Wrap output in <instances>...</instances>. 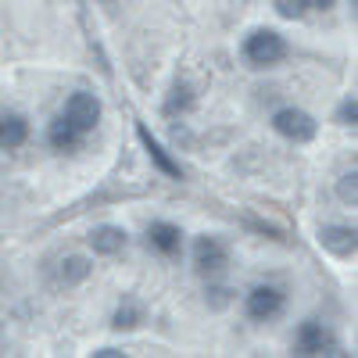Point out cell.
<instances>
[{
    "instance_id": "obj_1",
    "label": "cell",
    "mask_w": 358,
    "mask_h": 358,
    "mask_svg": "<svg viewBox=\"0 0 358 358\" xmlns=\"http://www.w3.org/2000/svg\"><path fill=\"white\" fill-rule=\"evenodd\" d=\"M244 54H248V62L265 69V65H276L287 57V40L280 33H273V29H258V33L248 36L244 43Z\"/></svg>"
},
{
    "instance_id": "obj_2",
    "label": "cell",
    "mask_w": 358,
    "mask_h": 358,
    "mask_svg": "<svg viewBox=\"0 0 358 358\" xmlns=\"http://www.w3.org/2000/svg\"><path fill=\"white\" fill-rule=\"evenodd\" d=\"M273 126H276L280 136H287V140H294V143H308V140L315 136V118L305 115V111H297V108H283V111H276Z\"/></svg>"
},
{
    "instance_id": "obj_3",
    "label": "cell",
    "mask_w": 358,
    "mask_h": 358,
    "mask_svg": "<svg viewBox=\"0 0 358 358\" xmlns=\"http://www.w3.org/2000/svg\"><path fill=\"white\" fill-rule=\"evenodd\" d=\"M62 115L69 118L79 133H90V129L101 122V101H97L94 94H72Z\"/></svg>"
},
{
    "instance_id": "obj_4",
    "label": "cell",
    "mask_w": 358,
    "mask_h": 358,
    "mask_svg": "<svg viewBox=\"0 0 358 358\" xmlns=\"http://www.w3.org/2000/svg\"><path fill=\"white\" fill-rule=\"evenodd\" d=\"M294 348H297V355H334L337 344L319 322H301V330L294 337Z\"/></svg>"
},
{
    "instance_id": "obj_5",
    "label": "cell",
    "mask_w": 358,
    "mask_h": 358,
    "mask_svg": "<svg viewBox=\"0 0 358 358\" xmlns=\"http://www.w3.org/2000/svg\"><path fill=\"white\" fill-rule=\"evenodd\" d=\"M280 308H283V294L276 287H255L248 294V315L258 319V322L262 319H273Z\"/></svg>"
},
{
    "instance_id": "obj_6",
    "label": "cell",
    "mask_w": 358,
    "mask_h": 358,
    "mask_svg": "<svg viewBox=\"0 0 358 358\" xmlns=\"http://www.w3.org/2000/svg\"><path fill=\"white\" fill-rule=\"evenodd\" d=\"M194 262H197V273H204V276L222 273V265H226V248L215 241V236H201L197 248H194Z\"/></svg>"
},
{
    "instance_id": "obj_7",
    "label": "cell",
    "mask_w": 358,
    "mask_h": 358,
    "mask_svg": "<svg viewBox=\"0 0 358 358\" xmlns=\"http://www.w3.org/2000/svg\"><path fill=\"white\" fill-rule=\"evenodd\" d=\"M47 136H50V143H54V151H76L79 140H83V133H79V129L69 122L65 115H57V118H54Z\"/></svg>"
},
{
    "instance_id": "obj_8",
    "label": "cell",
    "mask_w": 358,
    "mask_h": 358,
    "mask_svg": "<svg viewBox=\"0 0 358 358\" xmlns=\"http://www.w3.org/2000/svg\"><path fill=\"white\" fill-rule=\"evenodd\" d=\"M90 244H94L97 255H118V251L126 248V233L118 229V226H101V229H94Z\"/></svg>"
},
{
    "instance_id": "obj_9",
    "label": "cell",
    "mask_w": 358,
    "mask_h": 358,
    "mask_svg": "<svg viewBox=\"0 0 358 358\" xmlns=\"http://www.w3.org/2000/svg\"><path fill=\"white\" fill-rule=\"evenodd\" d=\"M25 136H29V122L22 115H8V118H0V143L8 147H22L25 143Z\"/></svg>"
},
{
    "instance_id": "obj_10",
    "label": "cell",
    "mask_w": 358,
    "mask_h": 358,
    "mask_svg": "<svg viewBox=\"0 0 358 358\" xmlns=\"http://www.w3.org/2000/svg\"><path fill=\"white\" fill-rule=\"evenodd\" d=\"M147 236H151V244H155L162 255H176V251H179V236H183V233H179L176 226H169V222H155Z\"/></svg>"
},
{
    "instance_id": "obj_11",
    "label": "cell",
    "mask_w": 358,
    "mask_h": 358,
    "mask_svg": "<svg viewBox=\"0 0 358 358\" xmlns=\"http://www.w3.org/2000/svg\"><path fill=\"white\" fill-rule=\"evenodd\" d=\"M140 140H143V147H147V155H151V158H155V165H158V169H162L165 176H172V179H179V165H176V162H172V158H169V155L162 151V143H158V140H155L151 133H147L143 126H140Z\"/></svg>"
},
{
    "instance_id": "obj_12",
    "label": "cell",
    "mask_w": 358,
    "mask_h": 358,
    "mask_svg": "<svg viewBox=\"0 0 358 358\" xmlns=\"http://www.w3.org/2000/svg\"><path fill=\"white\" fill-rule=\"evenodd\" d=\"M322 248H330L334 255H355V229H326Z\"/></svg>"
},
{
    "instance_id": "obj_13",
    "label": "cell",
    "mask_w": 358,
    "mask_h": 358,
    "mask_svg": "<svg viewBox=\"0 0 358 358\" xmlns=\"http://www.w3.org/2000/svg\"><path fill=\"white\" fill-rule=\"evenodd\" d=\"M273 4H276V11H280L283 18H301V15L308 11L305 0H273Z\"/></svg>"
},
{
    "instance_id": "obj_14",
    "label": "cell",
    "mask_w": 358,
    "mask_h": 358,
    "mask_svg": "<svg viewBox=\"0 0 358 358\" xmlns=\"http://www.w3.org/2000/svg\"><path fill=\"white\" fill-rule=\"evenodd\" d=\"M86 268H90V265H86L83 258H69L62 276H65V283H76V280H83V276H86Z\"/></svg>"
},
{
    "instance_id": "obj_15",
    "label": "cell",
    "mask_w": 358,
    "mask_h": 358,
    "mask_svg": "<svg viewBox=\"0 0 358 358\" xmlns=\"http://www.w3.org/2000/svg\"><path fill=\"white\" fill-rule=\"evenodd\" d=\"M136 319H140V312H136L133 305H126V308L115 312V326H118V330H129V326H136Z\"/></svg>"
},
{
    "instance_id": "obj_16",
    "label": "cell",
    "mask_w": 358,
    "mask_h": 358,
    "mask_svg": "<svg viewBox=\"0 0 358 358\" xmlns=\"http://www.w3.org/2000/svg\"><path fill=\"white\" fill-rule=\"evenodd\" d=\"M341 197H344V201H351V204H355V172H351V176H344V179H341Z\"/></svg>"
},
{
    "instance_id": "obj_17",
    "label": "cell",
    "mask_w": 358,
    "mask_h": 358,
    "mask_svg": "<svg viewBox=\"0 0 358 358\" xmlns=\"http://www.w3.org/2000/svg\"><path fill=\"white\" fill-rule=\"evenodd\" d=\"M341 122H344V126H355V101H344V108H341Z\"/></svg>"
},
{
    "instance_id": "obj_18",
    "label": "cell",
    "mask_w": 358,
    "mask_h": 358,
    "mask_svg": "<svg viewBox=\"0 0 358 358\" xmlns=\"http://www.w3.org/2000/svg\"><path fill=\"white\" fill-rule=\"evenodd\" d=\"M305 4H308V8H315V11H326V8H334L337 0H305Z\"/></svg>"
}]
</instances>
